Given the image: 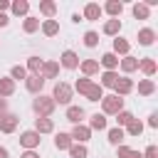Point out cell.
<instances>
[{
    "mask_svg": "<svg viewBox=\"0 0 158 158\" xmlns=\"http://www.w3.org/2000/svg\"><path fill=\"white\" fill-rule=\"evenodd\" d=\"M32 109H35V111H37L42 118H47V116L54 111V99H52V96H42V94H40V96L35 99Z\"/></svg>",
    "mask_w": 158,
    "mask_h": 158,
    "instance_id": "1",
    "label": "cell"
},
{
    "mask_svg": "<svg viewBox=\"0 0 158 158\" xmlns=\"http://www.w3.org/2000/svg\"><path fill=\"white\" fill-rule=\"evenodd\" d=\"M52 99H54V104H69V101H72V86L64 84V81H57Z\"/></svg>",
    "mask_w": 158,
    "mask_h": 158,
    "instance_id": "2",
    "label": "cell"
},
{
    "mask_svg": "<svg viewBox=\"0 0 158 158\" xmlns=\"http://www.w3.org/2000/svg\"><path fill=\"white\" fill-rule=\"evenodd\" d=\"M101 109H104V114H118V111L123 109V99L116 96V94L104 96V99H101Z\"/></svg>",
    "mask_w": 158,
    "mask_h": 158,
    "instance_id": "3",
    "label": "cell"
},
{
    "mask_svg": "<svg viewBox=\"0 0 158 158\" xmlns=\"http://www.w3.org/2000/svg\"><path fill=\"white\" fill-rule=\"evenodd\" d=\"M20 143H22L27 151H32V148L40 146V133H37V131H25V133L20 136Z\"/></svg>",
    "mask_w": 158,
    "mask_h": 158,
    "instance_id": "4",
    "label": "cell"
},
{
    "mask_svg": "<svg viewBox=\"0 0 158 158\" xmlns=\"http://www.w3.org/2000/svg\"><path fill=\"white\" fill-rule=\"evenodd\" d=\"M17 128V116L15 114H5L2 118H0V131L2 133H12Z\"/></svg>",
    "mask_w": 158,
    "mask_h": 158,
    "instance_id": "5",
    "label": "cell"
},
{
    "mask_svg": "<svg viewBox=\"0 0 158 158\" xmlns=\"http://www.w3.org/2000/svg\"><path fill=\"white\" fill-rule=\"evenodd\" d=\"M25 86H27V91L37 94V91H42V86H44V79H42L40 74H32V77H27V79H25Z\"/></svg>",
    "mask_w": 158,
    "mask_h": 158,
    "instance_id": "6",
    "label": "cell"
},
{
    "mask_svg": "<svg viewBox=\"0 0 158 158\" xmlns=\"http://www.w3.org/2000/svg\"><path fill=\"white\" fill-rule=\"evenodd\" d=\"M114 89H116V96H126V94L133 89V81H131L128 77H121V79L114 84Z\"/></svg>",
    "mask_w": 158,
    "mask_h": 158,
    "instance_id": "7",
    "label": "cell"
},
{
    "mask_svg": "<svg viewBox=\"0 0 158 158\" xmlns=\"http://www.w3.org/2000/svg\"><path fill=\"white\" fill-rule=\"evenodd\" d=\"M62 67H67V69H77V67H79V57H77L72 49H67V52L62 54Z\"/></svg>",
    "mask_w": 158,
    "mask_h": 158,
    "instance_id": "8",
    "label": "cell"
},
{
    "mask_svg": "<svg viewBox=\"0 0 158 158\" xmlns=\"http://www.w3.org/2000/svg\"><path fill=\"white\" fill-rule=\"evenodd\" d=\"M81 118H84V109H81V106H69V109H67V121H72V123L79 126Z\"/></svg>",
    "mask_w": 158,
    "mask_h": 158,
    "instance_id": "9",
    "label": "cell"
},
{
    "mask_svg": "<svg viewBox=\"0 0 158 158\" xmlns=\"http://www.w3.org/2000/svg\"><path fill=\"white\" fill-rule=\"evenodd\" d=\"M72 138H77L79 143H84V141H89V136H91V128H86V126H74V131L69 133Z\"/></svg>",
    "mask_w": 158,
    "mask_h": 158,
    "instance_id": "10",
    "label": "cell"
},
{
    "mask_svg": "<svg viewBox=\"0 0 158 158\" xmlns=\"http://www.w3.org/2000/svg\"><path fill=\"white\" fill-rule=\"evenodd\" d=\"M138 67H141V72H143V74H148V77H153V74H156V59H153V57L141 59V62H138Z\"/></svg>",
    "mask_w": 158,
    "mask_h": 158,
    "instance_id": "11",
    "label": "cell"
},
{
    "mask_svg": "<svg viewBox=\"0 0 158 158\" xmlns=\"http://www.w3.org/2000/svg\"><path fill=\"white\" fill-rule=\"evenodd\" d=\"M52 128H54L52 118H42V116H40V118L35 121V131H37V133H49Z\"/></svg>",
    "mask_w": 158,
    "mask_h": 158,
    "instance_id": "12",
    "label": "cell"
},
{
    "mask_svg": "<svg viewBox=\"0 0 158 158\" xmlns=\"http://www.w3.org/2000/svg\"><path fill=\"white\" fill-rule=\"evenodd\" d=\"M153 40H156V32H153L151 27H143V30L138 32V42H141V44L148 47V44H153Z\"/></svg>",
    "mask_w": 158,
    "mask_h": 158,
    "instance_id": "13",
    "label": "cell"
},
{
    "mask_svg": "<svg viewBox=\"0 0 158 158\" xmlns=\"http://www.w3.org/2000/svg\"><path fill=\"white\" fill-rule=\"evenodd\" d=\"M54 146H57L59 151H67V148L72 146V136H69V133H57V136H54Z\"/></svg>",
    "mask_w": 158,
    "mask_h": 158,
    "instance_id": "14",
    "label": "cell"
},
{
    "mask_svg": "<svg viewBox=\"0 0 158 158\" xmlns=\"http://www.w3.org/2000/svg\"><path fill=\"white\" fill-rule=\"evenodd\" d=\"M99 15H101V7H99L96 2H89V5L84 7V17H86V20H99Z\"/></svg>",
    "mask_w": 158,
    "mask_h": 158,
    "instance_id": "15",
    "label": "cell"
},
{
    "mask_svg": "<svg viewBox=\"0 0 158 158\" xmlns=\"http://www.w3.org/2000/svg\"><path fill=\"white\" fill-rule=\"evenodd\" d=\"M57 72H59V64H57V62H47V64H42V74H44L47 79H54ZM44 77H42V79H44Z\"/></svg>",
    "mask_w": 158,
    "mask_h": 158,
    "instance_id": "16",
    "label": "cell"
},
{
    "mask_svg": "<svg viewBox=\"0 0 158 158\" xmlns=\"http://www.w3.org/2000/svg\"><path fill=\"white\" fill-rule=\"evenodd\" d=\"M42 32H44L47 37H54V35L59 32V25H57V20H44V25H42Z\"/></svg>",
    "mask_w": 158,
    "mask_h": 158,
    "instance_id": "17",
    "label": "cell"
},
{
    "mask_svg": "<svg viewBox=\"0 0 158 158\" xmlns=\"http://www.w3.org/2000/svg\"><path fill=\"white\" fill-rule=\"evenodd\" d=\"M101 64H104V67H106L109 72H114V67L118 64V57H116L114 52H106V54L101 57Z\"/></svg>",
    "mask_w": 158,
    "mask_h": 158,
    "instance_id": "18",
    "label": "cell"
},
{
    "mask_svg": "<svg viewBox=\"0 0 158 158\" xmlns=\"http://www.w3.org/2000/svg\"><path fill=\"white\" fill-rule=\"evenodd\" d=\"M15 91V81L12 79H0V99L2 96H10Z\"/></svg>",
    "mask_w": 158,
    "mask_h": 158,
    "instance_id": "19",
    "label": "cell"
},
{
    "mask_svg": "<svg viewBox=\"0 0 158 158\" xmlns=\"http://www.w3.org/2000/svg\"><path fill=\"white\" fill-rule=\"evenodd\" d=\"M156 91V84L151 81V79H143L141 84H138V94H143V96H151Z\"/></svg>",
    "mask_w": 158,
    "mask_h": 158,
    "instance_id": "20",
    "label": "cell"
},
{
    "mask_svg": "<svg viewBox=\"0 0 158 158\" xmlns=\"http://www.w3.org/2000/svg\"><path fill=\"white\" fill-rule=\"evenodd\" d=\"M86 99H89V101H99V99H104V91H101V86L91 84V86L86 89Z\"/></svg>",
    "mask_w": 158,
    "mask_h": 158,
    "instance_id": "21",
    "label": "cell"
},
{
    "mask_svg": "<svg viewBox=\"0 0 158 158\" xmlns=\"http://www.w3.org/2000/svg\"><path fill=\"white\" fill-rule=\"evenodd\" d=\"M91 128L94 131H104L106 128V116L104 114H94L91 116Z\"/></svg>",
    "mask_w": 158,
    "mask_h": 158,
    "instance_id": "22",
    "label": "cell"
},
{
    "mask_svg": "<svg viewBox=\"0 0 158 158\" xmlns=\"http://www.w3.org/2000/svg\"><path fill=\"white\" fill-rule=\"evenodd\" d=\"M118 30H121V20L116 17V20H109L106 25H104V32L106 35H118Z\"/></svg>",
    "mask_w": 158,
    "mask_h": 158,
    "instance_id": "23",
    "label": "cell"
},
{
    "mask_svg": "<svg viewBox=\"0 0 158 158\" xmlns=\"http://www.w3.org/2000/svg\"><path fill=\"white\" fill-rule=\"evenodd\" d=\"M128 49H131V44H128L126 40H121V37L114 40V52H118V54H128Z\"/></svg>",
    "mask_w": 158,
    "mask_h": 158,
    "instance_id": "24",
    "label": "cell"
},
{
    "mask_svg": "<svg viewBox=\"0 0 158 158\" xmlns=\"http://www.w3.org/2000/svg\"><path fill=\"white\" fill-rule=\"evenodd\" d=\"M116 81H118V74H116V72H104V77H101V86H111V89H114Z\"/></svg>",
    "mask_w": 158,
    "mask_h": 158,
    "instance_id": "25",
    "label": "cell"
},
{
    "mask_svg": "<svg viewBox=\"0 0 158 158\" xmlns=\"http://www.w3.org/2000/svg\"><path fill=\"white\" fill-rule=\"evenodd\" d=\"M121 10H123V5H121V2H116V0L106 2V12H109V15H114V20L121 15Z\"/></svg>",
    "mask_w": 158,
    "mask_h": 158,
    "instance_id": "26",
    "label": "cell"
},
{
    "mask_svg": "<svg viewBox=\"0 0 158 158\" xmlns=\"http://www.w3.org/2000/svg\"><path fill=\"white\" fill-rule=\"evenodd\" d=\"M121 69H123V72H133V69H138V59H133V57H123V59H121Z\"/></svg>",
    "mask_w": 158,
    "mask_h": 158,
    "instance_id": "27",
    "label": "cell"
},
{
    "mask_svg": "<svg viewBox=\"0 0 158 158\" xmlns=\"http://www.w3.org/2000/svg\"><path fill=\"white\" fill-rule=\"evenodd\" d=\"M40 10H42V12L47 15V17H52V15L57 12V5H54L52 0H44V2H40Z\"/></svg>",
    "mask_w": 158,
    "mask_h": 158,
    "instance_id": "28",
    "label": "cell"
},
{
    "mask_svg": "<svg viewBox=\"0 0 158 158\" xmlns=\"http://www.w3.org/2000/svg\"><path fill=\"white\" fill-rule=\"evenodd\" d=\"M30 10V2H25V0H17V2H12V12L15 15H25Z\"/></svg>",
    "mask_w": 158,
    "mask_h": 158,
    "instance_id": "29",
    "label": "cell"
},
{
    "mask_svg": "<svg viewBox=\"0 0 158 158\" xmlns=\"http://www.w3.org/2000/svg\"><path fill=\"white\" fill-rule=\"evenodd\" d=\"M27 69L35 72V74H40V69H42V59H40V57H30V59H27Z\"/></svg>",
    "mask_w": 158,
    "mask_h": 158,
    "instance_id": "30",
    "label": "cell"
},
{
    "mask_svg": "<svg viewBox=\"0 0 158 158\" xmlns=\"http://www.w3.org/2000/svg\"><path fill=\"white\" fill-rule=\"evenodd\" d=\"M81 72L84 74H94V72H99V64L94 59H86V62H81Z\"/></svg>",
    "mask_w": 158,
    "mask_h": 158,
    "instance_id": "31",
    "label": "cell"
},
{
    "mask_svg": "<svg viewBox=\"0 0 158 158\" xmlns=\"http://www.w3.org/2000/svg\"><path fill=\"white\" fill-rule=\"evenodd\" d=\"M116 121H118L121 126H128V123L133 121V114H131V111H118V114H116Z\"/></svg>",
    "mask_w": 158,
    "mask_h": 158,
    "instance_id": "32",
    "label": "cell"
},
{
    "mask_svg": "<svg viewBox=\"0 0 158 158\" xmlns=\"http://www.w3.org/2000/svg\"><path fill=\"white\" fill-rule=\"evenodd\" d=\"M69 153H72V158H86V148H84L81 143H77V146H69Z\"/></svg>",
    "mask_w": 158,
    "mask_h": 158,
    "instance_id": "33",
    "label": "cell"
},
{
    "mask_svg": "<svg viewBox=\"0 0 158 158\" xmlns=\"http://www.w3.org/2000/svg\"><path fill=\"white\" fill-rule=\"evenodd\" d=\"M133 17L146 20V17H148V7H146V5H141V2H136V5H133Z\"/></svg>",
    "mask_w": 158,
    "mask_h": 158,
    "instance_id": "34",
    "label": "cell"
},
{
    "mask_svg": "<svg viewBox=\"0 0 158 158\" xmlns=\"http://www.w3.org/2000/svg\"><path fill=\"white\" fill-rule=\"evenodd\" d=\"M141 131H143V123L133 118V121L128 123V136H141Z\"/></svg>",
    "mask_w": 158,
    "mask_h": 158,
    "instance_id": "35",
    "label": "cell"
},
{
    "mask_svg": "<svg viewBox=\"0 0 158 158\" xmlns=\"http://www.w3.org/2000/svg\"><path fill=\"white\" fill-rule=\"evenodd\" d=\"M109 141L118 146V143L123 141V131H121V128H111V131H109Z\"/></svg>",
    "mask_w": 158,
    "mask_h": 158,
    "instance_id": "36",
    "label": "cell"
},
{
    "mask_svg": "<svg viewBox=\"0 0 158 158\" xmlns=\"http://www.w3.org/2000/svg\"><path fill=\"white\" fill-rule=\"evenodd\" d=\"M84 44H86V47H96V44H99V35H96V32H86V35H84Z\"/></svg>",
    "mask_w": 158,
    "mask_h": 158,
    "instance_id": "37",
    "label": "cell"
},
{
    "mask_svg": "<svg viewBox=\"0 0 158 158\" xmlns=\"http://www.w3.org/2000/svg\"><path fill=\"white\" fill-rule=\"evenodd\" d=\"M37 27H40V20L37 17H27L25 20V32H35Z\"/></svg>",
    "mask_w": 158,
    "mask_h": 158,
    "instance_id": "38",
    "label": "cell"
},
{
    "mask_svg": "<svg viewBox=\"0 0 158 158\" xmlns=\"http://www.w3.org/2000/svg\"><path fill=\"white\" fill-rule=\"evenodd\" d=\"M25 74H27V72H25V67H12V69H10L12 81H15V79H25Z\"/></svg>",
    "mask_w": 158,
    "mask_h": 158,
    "instance_id": "39",
    "label": "cell"
},
{
    "mask_svg": "<svg viewBox=\"0 0 158 158\" xmlns=\"http://www.w3.org/2000/svg\"><path fill=\"white\" fill-rule=\"evenodd\" d=\"M89 86H91V81H89V79H79V81H77V86H74V89H77V91H79V94H86V89H89Z\"/></svg>",
    "mask_w": 158,
    "mask_h": 158,
    "instance_id": "40",
    "label": "cell"
},
{
    "mask_svg": "<svg viewBox=\"0 0 158 158\" xmlns=\"http://www.w3.org/2000/svg\"><path fill=\"white\" fill-rule=\"evenodd\" d=\"M141 156H143V158H158V148H156V146H148L146 153H141Z\"/></svg>",
    "mask_w": 158,
    "mask_h": 158,
    "instance_id": "41",
    "label": "cell"
},
{
    "mask_svg": "<svg viewBox=\"0 0 158 158\" xmlns=\"http://www.w3.org/2000/svg\"><path fill=\"white\" fill-rule=\"evenodd\" d=\"M148 126H151V128L158 126V114H151V116H148Z\"/></svg>",
    "mask_w": 158,
    "mask_h": 158,
    "instance_id": "42",
    "label": "cell"
},
{
    "mask_svg": "<svg viewBox=\"0 0 158 158\" xmlns=\"http://www.w3.org/2000/svg\"><path fill=\"white\" fill-rule=\"evenodd\" d=\"M128 151H131L128 146H118V158H126V156H128Z\"/></svg>",
    "mask_w": 158,
    "mask_h": 158,
    "instance_id": "43",
    "label": "cell"
},
{
    "mask_svg": "<svg viewBox=\"0 0 158 158\" xmlns=\"http://www.w3.org/2000/svg\"><path fill=\"white\" fill-rule=\"evenodd\" d=\"M20 158H40V156H37V153H35V151H25V153H22V156H20Z\"/></svg>",
    "mask_w": 158,
    "mask_h": 158,
    "instance_id": "44",
    "label": "cell"
},
{
    "mask_svg": "<svg viewBox=\"0 0 158 158\" xmlns=\"http://www.w3.org/2000/svg\"><path fill=\"white\" fill-rule=\"evenodd\" d=\"M126 158H143V156H141L138 151H128V156H126Z\"/></svg>",
    "mask_w": 158,
    "mask_h": 158,
    "instance_id": "45",
    "label": "cell"
},
{
    "mask_svg": "<svg viewBox=\"0 0 158 158\" xmlns=\"http://www.w3.org/2000/svg\"><path fill=\"white\" fill-rule=\"evenodd\" d=\"M7 7H10V2H7V0H0V12H2V10H7Z\"/></svg>",
    "mask_w": 158,
    "mask_h": 158,
    "instance_id": "46",
    "label": "cell"
},
{
    "mask_svg": "<svg viewBox=\"0 0 158 158\" xmlns=\"http://www.w3.org/2000/svg\"><path fill=\"white\" fill-rule=\"evenodd\" d=\"M5 25H7V15H2V12H0V27H5Z\"/></svg>",
    "mask_w": 158,
    "mask_h": 158,
    "instance_id": "47",
    "label": "cell"
},
{
    "mask_svg": "<svg viewBox=\"0 0 158 158\" xmlns=\"http://www.w3.org/2000/svg\"><path fill=\"white\" fill-rule=\"evenodd\" d=\"M0 158H10V153H7V148H2V146H0Z\"/></svg>",
    "mask_w": 158,
    "mask_h": 158,
    "instance_id": "48",
    "label": "cell"
},
{
    "mask_svg": "<svg viewBox=\"0 0 158 158\" xmlns=\"http://www.w3.org/2000/svg\"><path fill=\"white\" fill-rule=\"evenodd\" d=\"M5 106H7V104H5V99H0V111H2Z\"/></svg>",
    "mask_w": 158,
    "mask_h": 158,
    "instance_id": "49",
    "label": "cell"
}]
</instances>
